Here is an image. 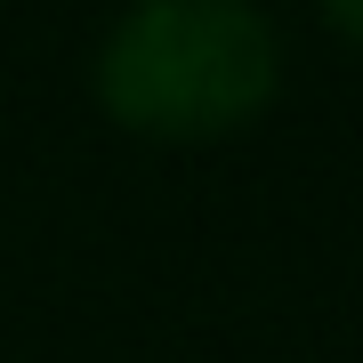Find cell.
<instances>
[{
  "instance_id": "6da1fadb",
  "label": "cell",
  "mask_w": 363,
  "mask_h": 363,
  "mask_svg": "<svg viewBox=\"0 0 363 363\" xmlns=\"http://www.w3.org/2000/svg\"><path fill=\"white\" fill-rule=\"evenodd\" d=\"M89 97L145 145H218L283 97V25L259 0H130L89 57Z\"/></svg>"
},
{
  "instance_id": "7a4b0ae2",
  "label": "cell",
  "mask_w": 363,
  "mask_h": 363,
  "mask_svg": "<svg viewBox=\"0 0 363 363\" xmlns=\"http://www.w3.org/2000/svg\"><path fill=\"white\" fill-rule=\"evenodd\" d=\"M315 16H323V25H331V33L363 57V0H315Z\"/></svg>"
}]
</instances>
